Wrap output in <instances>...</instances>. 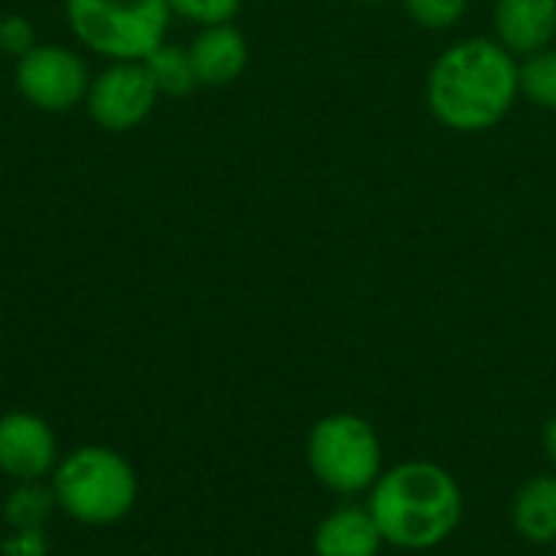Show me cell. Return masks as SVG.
<instances>
[{"label":"cell","mask_w":556,"mask_h":556,"mask_svg":"<svg viewBox=\"0 0 556 556\" xmlns=\"http://www.w3.org/2000/svg\"><path fill=\"white\" fill-rule=\"evenodd\" d=\"M156 98L160 91L143 62H108L98 75H91L85 111L101 130L127 134L153 114Z\"/></svg>","instance_id":"obj_7"},{"label":"cell","mask_w":556,"mask_h":556,"mask_svg":"<svg viewBox=\"0 0 556 556\" xmlns=\"http://www.w3.org/2000/svg\"><path fill=\"white\" fill-rule=\"evenodd\" d=\"M544 453H547V459H551V466H556V414L544 424Z\"/></svg>","instance_id":"obj_20"},{"label":"cell","mask_w":556,"mask_h":556,"mask_svg":"<svg viewBox=\"0 0 556 556\" xmlns=\"http://www.w3.org/2000/svg\"><path fill=\"white\" fill-rule=\"evenodd\" d=\"M244 0H166L169 13L199 23V26H218V23H231L238 16Z\"/></svg>","instance_id":"obj_17"},{"label":"cell","mask_w":556,"mask_h":556,"mask_svg":"<svg viewBox=\"0 0 556 556\" xmlns=\"http://www.w3.org/2000/svg\"><path fill=\"white\" fill-rule=\"evenodd\" d=\"M518 81L521 98H528L541 111H556V42L518 62Z\"/></svg>","instance_id":"obj_15"},{"label":"cell","mask_w":556,"mask_h":556,"mask_svg":"<svg viewBox=\"0 0 556 556\" xmlns=\"http://www.w3.org/2000/svg\"><path fill=\"white\" fill-rule=\"evenodd\" d=\"M495 39L518 59L556 42V0H495Z\"/></svg>","instance_id":"obj_9"},{"label":"cell","mask_w":556,"mask_h":556,"mask_svg":"<svg viewBox=\"0 0 556 556\" xmlns=\"http://www.w3.org/2000/svg\"><path fill=\"white\" fill-rule=\"evenodd\" d=\"M55 508L85 528L124 521L137 505V472L111 446H78L59 459L49 476Z\"/></svg>","instance_id":"obj_3"},{"label":"cell","mask_w":556,"mask_h":556,"mask_svg":"<svg viewBox=\"0 0 556 556\" xmlns=\"http://www.w3.org/2000/svg\"><path fill=\"white\" fill-rule=\"evenodd\" d=\"M0 554L3 556H46L49 554V538L42 528L36 531H10L0 541Z\"/></svg>","instance_id":"obj_19"},{"label":"cell","mask_w":556,"mask_h":556,"mask_svg":"<svg viewBox=\"0 0 556 556\" xmlns=\"http://www.w3.org/2000/svg\"><path fill=\"white\" fill-rule=\"evenodd\" d=\"M384 547V538L368 511V505H339L332 508L313 534V554L316 556H378Z\"/></svg>","instance_id":"obj_11"},{"label":"cell","mask_w":556,"mask_h":556,"mask_svg":"<svg viewBox=\"0 0 556 556\" xmlns=\"http://www.w3.org/2000/svg\"><path fill=\"white\" fill-rule=\"evenodd\" d=\"M55 495L49 482H13L3 502V521L10 531H36L55 515Z\"/></svg>","instance_id":"obj_14"},{"label":"cell","mask_w":556,"mask_h":556,"mask_svg":"<svg viewBox=\"0 0 556 556\" xmlns=\"http://www.w3.org/2000/svg\"><path fill=\"white\" fill-rule=\"evenodd\" d=\"M368 511L384 544L401 551H433L446 544L463 521V489L437 463H401L371 485Z\"/></svg>","instance_id":"obj_2"},{"label":"cell","mask_w":556,"mask_h":556,"mask_svg":"<svg viewBox=\"0 0 556 556\" xmlns=\"http://www.w3.org/2000/svg\"><path fill=\"white\" fill-rule=\"evenodd\" d=\"M166 0H65L72 36L108 62H143L169 29Z\"/></svg>","instance_id":"obj_4"},{"label":"cell","mask_w":556,"mask_h":556,"mask_svg":"<svg viewBox=\"0 0 556 556\" xmlns=\"http://www.w3.org/2000/svg\"><path fill=\"white\" fill-rule=\"evenodd\" d=\"M306 463L319 485L336 495H362L384 472L378 430L358 414H329L306 437Z\"/></svg>","instance_id":"obj_5"},{"label":"cell","mask_w":556,"mask_h":556,"mask_svg":"<svg viewBox=\"0 0 556 556\" xmlns=\"http://www.w3.org/2000/svg\"><path fill=\"white\" fill-rule=\"evenodd\" d=\"M13 85L36 111L65 114L85 101L91 72L85 59L59 42H36L13 65Z\"/></svg>","instance_id":"obj_6"},{"label":"cell","mask_w":556,"mask_h":556,"mask_svg":"<svg viewBox=\"0 0 556 556\" xmlns=\"http://www.w3.org/2000/svg\"><path fill=\"white\" fill-rule=\"evenodd\" d=\"M511 525L531 544H556V476H534L518 489Z\"/></svg>","instance_id":"obj_12"},{"label":"cell","mask_w":556,"mask_h":556,"mask_svg":"<svg viewBox=\"0 0 556 556\" xmlns=\"http://www.w3.org/2000/svg\"><path fill=\"white\" fill-rule=\"evenodd\" d=\"M59 459L49 420L33 410H7L0 417V472L10 482H46Z\"/></svg>","instance_id":"obj_8"},{"label":"cell","mask_w":556,"mask_h":556,"mask_svg":"<svg viewBox=\"0 0 556 556\" xmlns=\"http://www.w3.org/2000/svg\"><path fill=\"white\" fill-rule=\"evenodd\" d=\"M189 55H192L199 85L225 88L244 75L251 49H248V39L238 26L218 23V26H202L195 33V39L189 42Z\"/></svg>","instance_id":"obj_10"},{"label":"cell","mask_w":556,"mask_h":556,"mask_svg":"<svg viewBox=\"0 0 556 556\" xmlns=\"http://www.w3.org/2000/svg\"><path fill=\"white\" fill-rule=\"evenodd\" d=\"M147 75L153 78L156 91L160 94H169V98H182V94H192L199 88V78H195V65H192V55H189V46H176V42H160L147 59Z\"/></svg>","instance_id":"obj_13"},{"label":"cell","mask_w":556,"mask_h":556,"mask_svg":"<svg viewBox=\"0 0 556 556\" xmlns=\"http://www.w3.org/2000/svg\"><path fill=\"white\" fill-rule=\"evenodd\" d=\"M36 46V33H33V23L23 16V13H7L0 16V49L13 59L26 55L29 49Z\"/></svg>","instance_id":"obj_18"},{"label":"cell","mask_w":556,"mask_h":556,"mask_svg":"<svg viewBox=\"0 0 556 556\" xmlns=\"http://www.w3.org/2000/svg\"><path fill=\"white\" fill-rule=\"evenodd\" d=\"M362 7H388L391 0H358Z\"/></svg>","instance_id":"obj_21"},{"label":"cell","mask_w":556,"mask_h":556,"mask_svg":"<svg viewBox=\"0 0 556 556\" xmlns=\"http://www.w3.org/2000/svg\"><path fill=\"white\" fill-rule=\"evenodd\" d=\"M518 55L495 36H466L446 46L427 72V108L453 134L498 127L521 98Z\"/></svg>","instance_id":"obj_1"},{"label":"cell","mask_w":556,"mask_h":556,"mask_svg":"<svg viewBox=\"0 0 556 556\" xmlns=\"http://www.w3.org/2000/svg\"><path fill=\"white\" fill-rule=\"evenodd\" d=\"M401 7L420 29L430 33H446L469 13V0H401Z\"/></svg>","instance_id":"obj_16"}]
</instances>
